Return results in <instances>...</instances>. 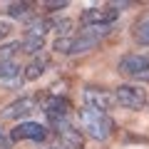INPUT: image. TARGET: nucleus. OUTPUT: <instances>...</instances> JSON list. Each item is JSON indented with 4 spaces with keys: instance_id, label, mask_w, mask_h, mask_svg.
I'll return each mask as SVG.
<instances>
[{
    "instance_id": "11",
    "label": "nucleus",
    "mask_w": 149,
    "mask_h": 149,
    "mask_svg": "<svg viewBox=\"0 0 149 149\" xmlns=\"http://www.w3.org/2000/svg\"><path fill=\"white\" fill-rule=\"evenodd\" d=\"M47 65H50L47 55H37V57H32V60H30V65L22 70V80H27V82L40 80V77L45 74V70H47Z\"/></svg>"
},
{
    "instance_id": "20",
    "label": "nucleus",
    "mask_w": 149,
    "mask_h": 149,
    "mask_svg": "<svg viewBox=\"0 0 149 149\" xmlns=\"http://www.w3.org/2000/svg\"><path fill=\"white\" fill-rule=\"evenodd\" d=\"M45 149H62V147H60V144H57V147H45Z\"/></svg>"
},
{
    "instance_id": "4",
    "label": "nucleus",
    "mask_w": 149,
    "mask_h": 149,
    "mask_svg": "<svg viewBox=\"0 0 149 149\" xmlns=\"http://www.w3.org/2000/svg\"><path fill=\"white\" fill-rule=\"evenodd\" d=\"M112 32V27H85L80 30V35H72V47H70V55H80V52H90L92 47L104 40Z\"/></svg>"
},
{
    "instance_id": "2",
    "label": "nucleus",
    "mask_w": 149,
    "mask_h": 149,
    "mask_svg": "<svg viewBox=\"0 0 149 149\" xmlns=\"http://www.w3.org/2000/svg\"><path fill=\"white\" fill-rule=\"evenodd\" d=\"M117 70L124 74V77L134 80L137 85L139 82H149V55L129 52V55H124V57H119Z\"/></svg>"
},
{
    "instance_id": "18",
    "label": "nucleus",
    "mask_w": 149,
    "mask_h": 149,
    "mask_svg": "<svg viewBox=\"0 0 149 149\" xmlns=\"http://www.w3.org/2000/svg\"><path fill=\"white\" fill-rule=\"evenodd\" d=\"M10 32H13V25H10V22H5V20H0V40L10 37Z\"/></svg>"
},
{
    "instance_id": "17",
    "label": "nucleus",
    "mask_w": 149,
    "mask_h": 149,
    "mask_svg": "<svg viewBox=\"0 0 149 149\" xmlns=\"http://www.w3.org/2000/svg\"><path fill=\"white\" fill-rule=\"evenodd\" d=\"M45 8H47L50 13H55V10H62V8H67V0H52V3H45Z\"/></svg>"
},
{
    "instance_id": "14",
    "label": "nucleus",
    "mask_w": 149,
    "mask_h": 149,
    "mask_svg": "<svg viewBox=\"0 0 149 149\" xmlns=\"http://www.w3.org/2000/svg\"><path fill=\"white\" fill-rule=\"evenodd\" d=\"M20 65L15 62V60H10V62H0V80L3 82H13L20 77Z\"/></svg>"
},
{
    "instance_id": "12",
    "label": "nucleus",
    "mask_w": 149,
    "mask_h": 149,
    "mask_svg": "<svg viewBox=\"0 0 149 149\" xmlns=\"http://www.w3.org/2000/svg\"><path fill=\"white\" fill-rule=\"evenodd\" d=\"M20 45H22V52L37 57V55H40V50L45 47V37L37 35V32H25V35H22V40H20Z\"/></svg>"
},
{
    "instance_id": "15",
    "label": "nucleus",
    "mask_w": 149,
    "mask_h": 149,
    "mask_svg": "<svg viewBox=\"0 0 149 149\" xmlns=\"http://www.w3.org/2000/svg\"><path fill=\"white\" fill-rule=\"evenodd\" d=\"M134 42L142 47H149V17H144L142 22L134 25Z\"/></svg>"
},
{
    "instance_id": "10",
    "label": "nucleus",
    "mask_w": 149,
    "mask_h": 149,
    "mask_svg": "<svg viewBox=\"0 0 149 149\" xmlns=\"http://www.w3.org/2000/svg\"><path fill=\"white\" fill-rule=\"evenodd\" d=\"M42 112H45V117H47L50 124H57L62 119H70V102L65 97H50L42 104Z\"/></svg>"
},
{
    "instance_id": "5",
    "label": "nucleus",
    "mask_w": 149,
    "mask_h": 149,
    "mask_svg": "<svg viewBox=\"0 0 149 149\" xmlns=\"http://www.w3.org/2000/svg\"><path fill=\"white\" fill-rule=\"evenodd\" d=\"M119 20V10L117 8H85L80 15V25L82 27H112Z\"/></svg>"
},
{
    "instance_id": "1",
    "label": "nucleus",
    "mask_w": 149,
    "mask_h": 149,
    "mask_svg": "<svg viewBox=\"0 0 149 149\" xmlns=\"http://www.w3.org/2000/svg\"><path fill=\"white\" fill-rule=\"evenodd\" d=\"M77 122H80V129L95 142H104L114 134V119L107 114V112L92 109V107H80L77 112Z\"/></svg>"
},
{
    "instance_id": "8",
    "label": "nucleus",
    "mask_w": 149,
    "mask_h": 149,
    "mask_svg": "<svg viewBox=\"0 0 149 149\" xmlns=\"http://www.w3.org/2000/svg\"><path fill=\"white\" fill-rule=\"evenodd\" d=\"M47 137V127L40 122H17L15 127L10 129V142H42Z\"/></svg>"
},
{
    "instance_id": "13",
    "label": "nucleus",
    "mask_w": 149,
    "mask_h": 149,
    "mask_svg": "<svg viewBox=\"0 0 149 149\" xmlns=\"http://www.w3.org/2000/svg\"><path fill=\"white\" fill-rule=\"evenodd\" d=\"M32 3H10V5H8V15L10 17H15V20H27V17L32 15Z\"/></svg>"
},
{
    "instance_id": "9",
    "label": "nucleus",
    "mask_w": 149,
    "mask_h": 149,
    "mask_svg": "<svg viewBox=\"0 0 149 149\" xmlns=\"http://www.w3.org/2000/svg\"><path fill=\"white\" fill-rule=\"evenodd\" d=\"M37 109V100L35 97H17L15 102H10L8 107H3L0 109V119H25L30 117L32 112Z\"/></svg>"
},
{
    "instance_id": "7",
    "label": "nucleus",
    "mask_w": 149,
    "mask_h": 149,
    "mask_svg": "<svg viewBox=\"0 0 149 149\" xmlns=\"http://www.w3.org/2000/svg\"><path fill=\"white\" fill-rule=\"evenodd\" d=\"M50 127L60 137V147L62 149H82V129H77V124L72 119H62V122L50 124Z\"/></svg>"
},
{
    "instance_id": "3",
    "label": "nucleus",
    "mask_w": 149,
    "mask_h": 149,
    "mask_svg": "<svg viewBox=\"0 0 149 149\" xmlns=\"http://www.w3.org/2000/svg\"><path fill=\"white\" fill-rule=\"evenodd\" d=\"M114 97H117V104L122 107V109H132V112L144 109L147 102H149L147 90H144L142 85H132V82L114 87Z\"/></svg>"
},
{
    "instance_id": "19",
    "label": "nucleus",
    "mask_w": 149,
    "mask_h": 149,
    "mask_svg": "<svg viewBox=\"0 0 149 149\" xmlns=\"http://www.w3.org/2000/svg\"><path fill=\"white\" fill-rule=\"evenodd\" d=\"M0 149H8V139H5V134H3V129H0Z\"/></svg>"
},
{
    "instance_id": "16",
    "label": "nucleus",
    "mask_w": 149,
    "mask_h": 149,
    "mask_svg": "<svg viewBox=\"0 0 149 149\" xmlns=\"http://www.w3.org/2000/svg\"><path fill=\"white\" fill-rule=\"evenodd\" d=\"M17 52H22V45H20V40H15V42H5V45H0V62H10V60L15 57Z\"/></svg>"
},
{
    "instance_id": "6",
    "label": "nucleus",
    "mask_w": 149,
    "mask_h": 149,
    "mask_svg": "<svg viewBox=\"0 0 149 149\" xmlns=\"http://www.w3.org/2000/svg\"><path fill=\"white\" fill-rule=\"evenodd\" d=\"M82 100H85V107H92V109L107 112V114L117 107V97H114V92L104 90V87H85Z\"/></svg>"
}]
</instances>
